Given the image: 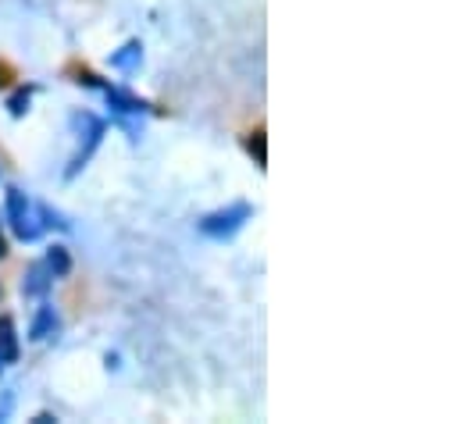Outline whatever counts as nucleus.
I'll return each instance as SVG.
<instances>
[{"mask_svg": "<svg viewBox=\"0 0 460 424\" xmlns=\"http://www.w3.org/2000/svg\"><path fill=\"white\" fill-rule=\"evenodd\" d=\"M7 221H11L14 235L25 239V243L40 239V232H43L40 208H32V200H29L22 190H7Z\"/></svg>", "mask_w": 460, "mask_h": 424, "instance_id": "f257e3e1", "label": "nucleus"}, {"mask_svg": "<svg viewBox=\"0 0 460 424\" xmlns=\"http://www.w3.org/2000/svg\"><path fill=\"white\" fill-rule=\"evenodd\" d=\"M246 217H250V204H232L226 211H215L208 214V217H200V232L208 239H232L246 225Z\"/></svg>", "mask_w": 460, "mask_h": 424, "instance_id": "f03ea898", "label": "nucleus"}, {"mask_svg": "<svg viewBox=\"0 0 460 424\" xmlns=\"http://www.w3.org/2000/svg\"><path fill=\"white\" fill-rule=\"evenodd\" d=\"M50 286H54L50 268H47L43 261L29 264V271H25V278H22V293H25V296H47V293H50Z\"/></svg>", "mask_w": 460, "mask_h": 424, "instance_id": "7ed1b4c3", "label": "nucleus"}, {"mask_svg": "<svg viewBox=\"0 0 460 424\" xmlns=\"http://www.w3.org/2000/svg\"><path fill=\"white\" fill-rule=\"evenodd\" d=\"M18 360V335H14V321L0 318V364H14Z\"/></svg>", "mask_w": 460, "mask_h": 424, "instance_id": "20e7f679", "label": "nucleus"}, {"mask_svg": "<svg viewBox=\"0 0 460 424\" xmlns=\"http://www.w3.org/2000/svg\"><path fill=\"white\" fill-rule=\"evenodd\" d=\"M58 331V314H54V307H40V314L32 318V328H29V335L32 339H47V335H54Z\"/></svg>", "mask_w": 460, "mask_h": 424, "instance_id": "39448f33", "label": "nucleus"}, {"mask_svg": "<svg viewBox=\"0 0 460 424\" xmlns=\"http://www.w3.org/2000/svg\"><path fill=\"white\" fill-rule=\"evenodd\" d=\"M47 268H50V275L54 278H68V271H72V257H68V250L65 246H50V253H47V261H43Z\"/></svg>", "mask_w": 460, "mask_h": 424, "instance_id": "423d86ee", "label": "nucleus"}, {"mask_svg": "<svg viewBox=\"0 0 460 424\" xmlns=\"http://www.w3.org/2000/svg\"><path fill=\"white\" fill-rule=\"evenodd\" d=\"M139 57H143V47L132 40V43H125L118 54H111V65L121 68V72H128V68H136V65H139Z\"/></svg>", "mask_w": 460, "mask_h": 424, "instance_id": "0eeeda50", "label": "nucleus"}, {"mask_svg": "<svg viewBox=\"0 0 460 424\" xmlns=\"http://www.w3.org/2000/svg\"><path fill=\"white\" fill-rule=\"evenodd\" d=\"M108 101H111L118 110H132V114H139V110L146 107L143 101H136L132 93H121V90H108Z\"/></svg>", "mask_w": 460, "mask_h": 424, "instance_id": "6e6552de", "label": "nucleus"}, {"mask_svg": "<svg viewBox=\"0 0 460 424\" xmlns=\"http://www.w3.org/2000/svg\"><path fill=\"white\" fill-rule=\"evenodd\" d=\"M11 114H22V110H29V93H18V97H11Z\"/></svg>", "mask_w": 460, "mask_h": 424, "instance_id": "1a4fd4ad", "label": "nucleus"}, {"mask_svg": "<svg viewBox=\"0 0 460 424\" xmlns=\"http://www.w3.org/2000/svg\"><path fill=\"white\" fill-rule=\"evenodd\" d=\"M4 253H7V246H4V239H0V257H4Z\"/></svg>", "mask_w": 460, "mask_h": 424, "instance_id": "9d476101", "label": "nucleus"}, {"mask_svg": "<svg viewBox=\"0 0 460 424\" xmlns=\"http://www.w3.org/2000/svg\"><path fill=\"white\" fill-rule=\"evenodd\" d=\"M0 296H4V289H0Z\"/></svg>", "mask_w": 460, "mask_h": 424, "instance_id": "9b49d317", "label": "nucleus"}]
</instances>
